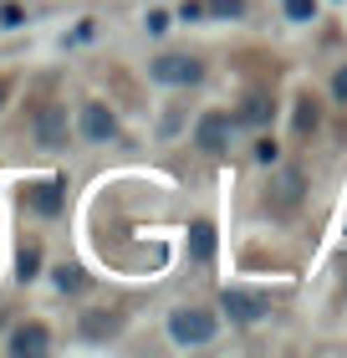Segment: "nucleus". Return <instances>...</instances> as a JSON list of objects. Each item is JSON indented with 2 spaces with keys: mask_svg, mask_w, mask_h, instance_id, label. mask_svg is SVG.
<instances>
[{
  "mask_svg": "<svg viewBox=\"0 0 347 358\" xmlns=\"http://www.w3.org/2000/svg\"><path fill=\"white\" fill-rule=\"evenodd\" d=\"M332 92H337V97H342V103H347V67H342V72L332 77Z\"/></svg>",
  "mask_w": 347,
  "mask_h": 358,
  "instance_id": "nucleus-19",
  "label": "nucleus"
},
{
  "mask_svg": "<svg viewBox=\"0 0 347 358\" xmlns=\"http://www.w3.org/2000/svg\"><path fill=\"white\" fill-rule=\"evenodd\" d=\"M230 134H235V123H230L225 113H205V118L194 123V143H200V154H214V159L230 149Z\"/></svg>",
  "mask_w": 347,
  "mask_h": 358,
  "instance_id": "nucleus-3",
  "label": "nucleus"
},
{
  "mask_svg": "<svg viewBox=\"0 0 347 358\" xmlns=\"http://www.w3.org/2000/svg\"><path fill=\"white\" fill-rule=\"evenodd\" d=\"M26 205L36 215H61L67 210V179H52V185H31L26 189Z\"/></svg>",
  "mask_w": 347,
  "mask_h": 358,
  "instance_id": "nucleus-6",
  "label": "nucleus"
},
{
  "mask_svg": "<svg viewBox=\"0 0 347 358\" xmlns=\"http://www.w3.org/2000/svg\"><path fill=\"white\" fill-rule=\"evenodd\" d=\"M220 313L230 317V322H240V328H251V322H260L271 313V302L260 297V292H240V287H225L220 292Z\"/></svg>",
  "mask_w": 347,
  "mask_h": 358,
  "instance_id": "nucleus-1",
  "label": "nucleus"
},
{
  "mask_svg": "<svg viewBox=\"0 0 347 358\" xmlns=\"http://www.w3.org/2000/svg\"><path fill=\"white\" fill-rule=\"evenodd\" d=\"M296 205H302V174L286 169V174H281L276 185L266 189V210H276V215H291Z\"/></svg>",
  "mask_w": 347,
  "mask_h": 358,
  "instance_id": "nucleus-5",
  "label": "nucleus"
},
{
  "mask_svg": "<svg viewBox=\"0 0 347 358\" xmlns=\"http://www.w3.org/2000/svg\"><path fill=\"white\" fill-rule=\"evenodd\" d=\"M271 113H276V97H271V92H251V97L240 103V123H245V128H266Z\"/></svg>",
  "mask_w": 347,
  "mask_h": 358,
  "instance_id": "nucleus-9",
  "label": "nucleus"
},
{
  "mask_svg": "<svg viewBox=\"0 0 347 358\" xmlns=\"http://www.w3.org/2000/svg\"><path fill=\"white\" fill-rule=\"evenodd\" d=\"M82 134H87L92 143H103V138L118 134V118H112L103 103H87V108H82Z\"/></svg>",
  "mask_w": 347,
  "mask_h": 358,
  "instance_id": "nucleus-8",
  "label": "nucleus"
},
{
  "mask_svg": "<svg viewBox=\"0 0 347 358\" xmlns=\"http://www.w3.org/2000/svg\"><path fill=\"white\" fill-rule=\"evenodd\" d=\"M311 10H317V0H286V15H291V21H307Z\"/></svg>",
  "mask_w": 347,
  "mask_h": 358,
  "instance_id": "nucleus-16",
  "label": "nucleus"
},
{
  "mask_svg": "<svg viewBox=\"0 0 347 358\" xmlns=\"http://www.w3.org/2000/svg\"><path fill=\"white\" fill-rule=\"evenodd\" d=\"M82 333H87V338H112V333H118V317H112V313H87Z\"/></svg>",
  "mask_w": 347,
  "mask_h": 358,
  "instance_id": "nucleus-12",
  "label": "nucleus"
},
{
  "mask_svg": "<svg viewBox=\"0 0 347 358\" xmlns=\"http://www.w3.org/2000/svg\"><path fill=\"white\" fill-rule=\"evenodd\" d=\"M36 138L57 149V143L67 138V113H61V108H41V113H36Z\"/></svg>",
  "mask_w": 347,
  "mask_h": 358,
  "instance_id": "nucleus-10",
  "label": "nucleus"
},
{
  "mask_svg": "<svg viewBox=\"0 0 347 358\" xmlns=\"http://www.w3.org/2000/svg\"><path fill=\"white\" fill-rule=\"evenodd\" d=\"M0 103H6V83H0Z\"/></svg>",
  "mask_w": 347,
  "mask_h": 358,
  "instance_id": "nucleus-20",
  "label": "nucleus"
},
{
  "mask_svg": "<svg viewBox=\"0 0 347 358\" xmlns=\"http://www.w3.org/2000/svg\"><path fill=\"white\" fill-rule=\"evenodd\" d=\"M57 287L61 292H82V287H87V276H82L77 266H57Z\"/></svg>",
  "mask_w": 347,
  "mask_h": 358,
  "instance_id": "nucleus-13",
  "label": "nucleus"
},
{
  "mask_svg": "<svg viewBox=\"0 0 347 358\" xmlns=\"http://www.w3.org/2000/svg\"><path fill=\"white\" fill-rule=\"evenodd\" d=\"M296 128H302V134H311V128H317V103H311V97H302V103H296Z\"/></svg>",
  "mask_w": 347,
  "mask_h": 358,
  "instance_id": "nucleus-14",
  "label": "nucleus"
},
{
  "mask_svg": "<svg viewBox=\"0 0 347 358\" xmlns=\"http://www.w3.org/2000/svg\"><path fill=\"white\" fill-rule=\"evenodd\" d=\"M189 246H194L200 262H209V256H214V225H209V220H194V225H189Z\"/></svg>",
  "mask_w": 347,
  "mask_h": 358,
  "instance_id": "nucleus-11",
  "label": "nucleus"
},
{
  "mask_svg": "<svg viewBox=\"0 0 347 358\" xmlns=\"http://www.w3.org/2000/svg\"><path fill=\"white\" fill-rule=\"evenodd\" d=\"M209 10H220V15H240V10H245V0H214Z\"/></svg>",
  "mask_w": 347,
  "mask_h": 358,
  "instance_id": "nucleus-18",
  "label": "nucleus"
},
{
  "mask_svg": "<svg viewBox=\"0 0 347 358\" xmlns=\"http://www.w3.org/2000/svg\"><path fill=\"white\" fill-rule=\"evenodd\" d=\"M15 266H21V282H31V276H36V266H41V251H36V246H26Z\"/></svg>",
  "mask_w": 347,
  "mask_h": 358,
  "instance_id": "nucleus-15",
  "label": "nucleus"
},
{
  "mask_svg": "<svg viewBox=\"0 0 347 358\" xmlns=\"http://www.w3.org/2000/svg\"><path fill=\"white\" fill-rule=\"evenodd\" d=\"M52 348V333L41 328V322H21V328L10 333V353L15 358H36V353H46Z\"/></svg>",
  "mask_w": 347,
  "mask_h": 358,
  "instance_id": "nucleus-7",
  "label": "nucleus"
},
{
  "mask_svg": "<svg viewBox=\"0 0 347 358\" xmlns=\"http://www.w3.org/2000/svg\"><path fill=\"white\" fill-rule=\"evenodd\" d=\"M256 164H276V143H271V138L256 143Z\"/></svg>",
  "mask_w": 347,
  "mask_h": 358,
  "instance_id": "nucleus-17",
  "label": "nucleus"
},
{
  "mask_svg": "<svg viewBox=\"0 0 347 358\" xmlns=\"http://www.w3.org/2000/svg\"><path fill=\"white\" fill-rule=\"evenodd\" d=\"M214 322L209 313H200V307H179V313L169 317V333H174V343H209L214 338Z\"/></svg>",
  "mask_w": 347,
  "mask_h": 358,
  "instance_id": "nucleus-2",
  "label": "nucleus"
},
{
  "mask_svg": "<svg viewBox=\"0 0 347 358\" xmlns=\"http://www.w3.org/2000/svg\"><path fill=\"white\" fill-rule=\"evenodd\" d=\"M148 72H154L158 77V83H169V87H194V83H200V77H205V67H200V57H158L154 62V67H148Z\"/></svg>",
  "mask_w": 347,
  "mask_h": 358,
  "instance_id": "nucleus-4",
  "label": "nucleus"
}]
</instances>
